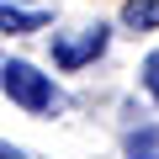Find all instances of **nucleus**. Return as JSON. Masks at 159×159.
<instances>
[{
	"instance_id": "nucleus-2",
	"label": "nucleus",
	"mask_w": 159,
	"mask_h": 159,
	"mask_svg": "<svg viewBox=\"0 0 159 159\" xmlns=\"http://www.w3.org/2000/svg\"><path fill=\"white\" fill-rule=\"evenodd\" d=\"M106 37H111V32H106L101 21L85 27V37H74V43H69V37H53V64H58V69H80V64H90V58L106 48Z\"/></svg>"
},
{
	"instance_id": "nucleus-7",
	"label": "nucleus",
	"mask_w": 159,
	"mask_h": 159,
	"mask_svg": "<svg viewBox=\"0 0 159 159\" xmlns=\"http://www.w3.org/2000/svg\"><path fill=\"white\" fill-rule=\"evenodd\" d=\"M0 159H27L21 148H11V143H0Z\"/></svg>"
},
{
	"instance_id": "nucleus-3",
	"label": "nucleus",
	"mask_w": 159,
	"mask_h": 159,
	"mask_svg": "<svg viewBox=\"0 0 159 159\" xmlns=\"http://www.w3.org/2000/svg\"><path fill=\"white\" fill-rule=\"evenodd\" d=\"M48 11H21V6H0V32H43Z\"/></svg>"
},
{
	"instance_id": "nucleus-4",
	"label": "nucleus",
	"mask_w": 159,
	"mask_h": 159,
	"mask_svg": "<svg viewBox=\"0 0 159 159\" xmlns=\"http://www.w3.org/2000/svg\"><path fill=\"white\" fill-rule=\"evenodd\" d=\"M122 21L133 32H154L159 27V0H127V6H122Z\"/></svg>"
},
{
	"instance_id": "nucleus-6",
	"label": "nucleus",
	"mask_w": 159,
	"mask_h": 159,
	"mask_svg": "<svg viewBox=\"0 0 159 159\" xmlns=\"http://www.w3.org/2000/svg\"><path fill=\"white\" fill-rule=\"evenodd\" d=\"M143 85H148L154 101H159V53H148V64H143Z\"/></svg>"
},
{
	"instance_id": "nucleus-5",
	"label": "nucleus",
	"mask_w": 159,
	"mask_h": 159,
	"mask_svg": "<svg viewBox=\"0 0 159 159\" xmlns=\"http://www.w3.org/2000/svg\"><path fill=\"white\" fill-rule=\"evenodd\" d=\"M133 159H159V133H143V138H133Z\"/></svg>"
},
{
	"instance_id": "nucleus-1",
	"label": "nucleus",
	"mask_w": 159,
	"mask_h": 159,
	"mask_svg": "<svg viewBox=\"0 0 159 159\" xmlns=\"http://www.w3.org/2000/svg\"><path fill=\"white\" fill-rule=\"evenodd\" d=\"M0 90H6V96L21 106V111H32V117H43V111H53V106H58V90H53V80H48L43 69L21 64V58L0 64Z\"/></svg>"
}]
</instances>
